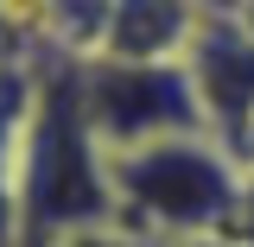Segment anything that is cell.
<instances>
[{"label":"cell","mask_w":254,"mask_h":247,"mask_svg":"<svg viewBox=\"0 0 254 247\" xmlns=\"http://www.w3.org/2000/svg\"><path fill=\"white\" fill-rule=\"evenodd\" d=\"M58 247H165V241L133 235V228H121V222H108V228H83V235H70V241H58Z\"/></svg>","instance_id":"7"},{"label":"cell","mask_w":254,"mask_h":247,"mask_svg":"<svg viewBox=\"0 0 254 247\" xmlns=\"http://www.w3.org/2000/svg\"><path fill=\"white\" fill-rule=\"evenodd\" d=\"M108 178H115V222L121 228L178 247L229 228V209H235L248 171L216 133H172V140L108 152Z\"/></svg>","instance_id":"2"},{"label":"cell","mask_w":254,"mask_h":247,"mask_svg":"<svg viewBox=\"0 0 254 247\" xmlns=\"http://www.w3.org/2000/svg\"><path fill=\"white\" fill-rule=\"evenodd\" d=\"M235 19H242V26L254 32V0H242V6H235Z\"/></svg>","instance_id":"12"},{"label":"cell","mask_w":254,"mask_h":247,"mask_svg":"<svg viewBox=\"0 0 254 247\" xmlns=\"http://www.w3.org/2000/svg\"><path fill=\"white\" fill-rule=\"evenodd\" d=\"M108 222H115V178H108V146L83 101V63L45 57L26 165H19V247H58Z\"/></svg>","instance_id":"1"},{"label":"cell","mask_w":254,"mask_h":247,"mask_svg":"<svg viewBox=\"0 0 254 247\" xmlns=\"http://www.w3.org/2000/svg\"><path fill=\"white\" fill-rule=\"evenodd\" d=\"M185 63H190V76H197L210 133L235 152V140L254 121V32L235 13L229 19H203V32H197V45H190Z\"/></svg>","instance_id":"4"},{"label":"cell","mask_w":254,"mask_h":247,"mask_svg":"<svg viewBox=\"0 0 254 247\" xmlns=\"http://www.w3.org/2000/svg\"><path fill=\"white\" fill-rule=\"evenodd\" d=\"M235 158H242V171H254V121H248V133L235 140Z\"/></svg>","instance_id":"10"},{"label":"cell","mask_w":254,"mask_h":247,"mask_svg":"<svg viewBox=\"0 0 254 247\" xmlns=\"http://www.w3.org/2000/svg\"><path fill=\"white\" fill-rule=\"evenodd\" d=\"M203 32V13L190 0H115L102 57L127 63H185Z\"/></svg>","instance_id":"5"},{"label":"cell","mask_w":254,"mask_h":247,"mask_svg":"<svg viewBox=\"0 0 254 247\" xmlns=\"http://www.w3.org/2000/svg\"><path fill=\"white\" fill-rule=\"evenodd\" d=\"M235 247H254V171L242 178V197H235V209H229V228H222Z\"/></svg>","instance_id":"8"},{"label":"cell","mask_w":254,"mask_h":247,"mask_svg":"<svg viewBox=\"0 0 254 247\" xmlns=\"http://www.w3.org/2000/svg\"><path fill=\"white\" fill-rule=\"evenodd\" d=\"M32 108H38V63L6 57L0 63V247H19V165H26Z\"/></svg>","instance_id":"6"},{"label":"cell","mask_w":254,"mask_h":247,"mask_svg":"<svg viewBox=\"0 0 254 247\" xmlns=\"http://www.w3.org/2000/svg\"><path fill=\"white\" fill-rule=\"evenodd\" d=\"M13 57V13H6V0H0V63Z\"/></svg>","instance_id":"9"},{"label":"cell","mask_w":254,"mask_h":247,"mask_svg":"<svg viewBox=\"0 0 254 247\" xmlns=\"http://www.w3.org/2000/svg\"><path fill=\"white\" fill-rule=\"evenodd\" d=\"M178 247H235L229 235H197V241H178Z\"/></svg>","instance_id":"11"},{"label":"cell","mask_w":254,"mask_h":247,"mask_svg":"<svg viewBox=\"0 0 254 247\" xmlns=\"http://www.w3.org/2000/svg\"><path fill=\"white\" fill-rule=\"evenodd\" d=\"M83 101L108 152L172 140V133H210L203 95L190 63H127V57H83Z\"/></svg>","instance_id":"3"}]
</instances>
